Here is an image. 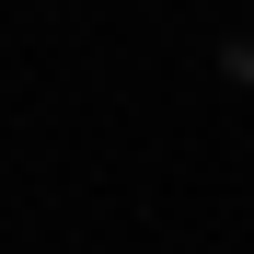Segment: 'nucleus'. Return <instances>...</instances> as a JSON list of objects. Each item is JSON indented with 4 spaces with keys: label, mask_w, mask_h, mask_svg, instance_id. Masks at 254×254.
Segmentation results:
<instances>
[]
</instances>
